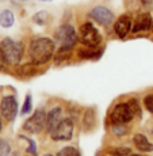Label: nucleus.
Instances as JSON below:
<instances>
[{"label": "nucleus", "instance_id": "f257e3e1", "mask_svg": "<svg viewBox=\"0 0 153 156\" xmlns=\"http://www.w3.org/2000/svg\"><path fill=\"white\" fill-rule=\"evenodd\" d=\"M56 52V44L50 38H35L30 42L29 53L31 57V61L35 65L46 64L52 60L53 55Z\"/></svg>", "mask_w": 153, "mask_h": 156}, {"label": "nucleus", "instance_id": "f03ea898", "mask_svg": "<svg viewBox=\"0 0 153 156\" xmlns=\"http://www.w3.org/2000/svg\"><path fill=\"white\" fill-rule=\"evenodd\" d=\"M54 40L60 46V50H72L77 42V33L73 26L62 25L56 31Z\"/></svg>", "mask_w": 153, "mask_h": 156}, {"label": "nucleus", "instance_id": "7ed1b4c3", "mask_svg": "<svg viewBox=\"0 0 153 156\" xmlns=\"http://www.w3.org/2000/svg\"><path fill=\"white\" fill-rule=\"evenodd\" d=\"M3 53L5 56V61L11 65H16L20 62L23 57V45L22 42L12 40V38H4L0 44Z\"/></svg>", "mask_w": 153, "mask_h": 156}, {"label": "nucleus", "instance_id": "20e7f679", "mask_svg": "<svg viewBox=\"0 0 153 156\" xmlns=\"http://www.w3.org/2000/svg\"><path fill=\"white\" fill-rule=\"evenodd\" d=\"M110 122L111 125H126L129 122L133 121V118L136 117L134 112L131 110L130 105L127 103H118L115 105V107L110 113Z\"/></svg>", "mask_w": 153, "mask_h": 156}, {"label": "nucleus", "instance_id": "39448f33", "mask_svg": "<svg viewBox=\"0 0 153 156\" xmlns=\"http://www.w3.org/2000/svg\"><path fill=\"white\" fill-rule=\"evenodd\" d=\"M79 40L88 48H98L102 44V35L92 23H83L79 29Z\"/></svg>", "mask_w": 153, "mask_h": 156}, {"label": "nucleus", "instance_id": "423d86ee", "mask_svg": "<svg viewBox=\"0 0 153 156\" xmlns=\"http://www.w3.org/2000/svg\"><path fill=\"white\" fill-rule=\"evenodd\" d=\"M47 125V114L43 109H37L33 113L31 117H29L23 124V129L31 134H38L46 128Z\"/></svg>", "mask_w": 153, "mask_h": 156}, {"label": "nucleus", "instance_id": "0eeeda50", "mask_svg": "<svg viewBox=\"0 0 153 156\" xmlns=\"http://www.w3.org/2000/svg\"><path fill=\"white\" fill-rule=\"evenodd\" d=\"M73 130H75V124L73 119L65 117L57 126L50 132L52 140L54 141H69L73 136Z\"/></svg>", "mask_w": 153, "mask_h": 156}, {"label": "nucleus", "instance_id": "6e6552de", "mask_svg": "<svg viewBox=\"0 0 153 156\" xmlns=\"http://www.w3.org/2000/svg\"><path fill=\"white\" fill-rule=\"evenodd\" d=\"M0 112L7 121H12L18 114V101L15 97H4L0 102Z\"/></svg>", "mask_w": 153, "mask_h": 156}, {"label": "nucleus", "instance_id": "1a4fd4ad", "mask_svg": "<svg viewBox=\"0 0 153 156\" xmlns=\"http://www.w3.org/2000/svg\"><path fill=\"white\" fill-rule=\"evenodd\" d=\"M89 15L96 20L99 25H103V26L111 25L113 20H114V14L109 10V8L103 7V5H98V7L92 8V11Z\"/></svg>", "mask_w": 153, "mask_h": 156}, {"label": "nucleus", "instance_id": "9d476101", "mask_svg": "<svg viewBox=\"0 0 153 156\" xmlns=\"http://www.w3.org/2000/svg\"><path fill=\"white\" fill-rule=\"evenodd\" d=\"M131 30V18L129 15H122L119 19H116L114 25V31L119 38H125Z\"/></svg>", "mask_w": 153, "mask_h": 156}, {"label": "nucleus", "instance_id": "9b49d317", "mask_svg": "<svg viewBox=\"0 0 153 156\" xmlns=\"http://www.w3.org/2000/svg\"><path fill=\"white\" fill-rule=\"evenodd\" d=\"M64 118H65V117H64V112H62L61 107H60V106L53 107V109L47 113V125H46V129L49 132H52L53 129H54Z\"/></svg>", "mask_w": 153, "mask_h": 156}, {"label": "nucleus", "instance_id": "f8f14e48", "mask_svg": "<svg viewBox=\"0 0 153 156\" xmlns=\"http://www.w3.org/2000/svg\"><path fill=\"white\" fill-rule=\"evenodd\" d=\"M153 25V19H152V15L145 12V14H141L138 15V18H137L136 23H134V26L131 27V31L133 33H140V31H146V30H149L152 27Z\"/></svg>", "mask_w": 153, "mask_h": 156}, {"label": "nucleus", "instance_id": "ddd939ff", "mask_svg": "<svg viewBox=\"0 0 153 156\" xmlns=\"http://www.w3.org/2000/svg\"><path fill=\"white\" fill-rule=\"evenodd\" d=\"M133 143H134V145H136V148L141 152H152L153 151V144L149 141L145 134H141V133L136 134V136L133 137Z\"/></svg>", "mask_w": 153, "mask_h": 156}, {"label": "nucleus", "instance_id": "4468645a", "mask_svg": "<svg viewBox=\"0 0 153 156\" xmlns=\"http://www.w3.org/2000/svg\"><path fill=\"white\" fill-rule=\"evenodd\" d=\"M14 22H15V16L12 11L4 10L0 12V26H3L4 29H8L14 25Z\"/></svg>", "mask_w": 153, "mask_h": 156}, {"label": "nucleus", "instance_id": "2eb2a0df", "mask_svg": "<svg viewBox=\"0 0 153 156\" xmlns=\"http://www.w3.org/2000/svg\"><path fill=\"white\" fill-rule=\"evenodd\" d=\"M85 129H91L96 124V114H95V109H87L84 113V121H83Z\"/></svg>", "mask_w": 153, "mask_h": 156}, {"label": "nucleus", "instance_id": "dca6fc26", "mask_svg": "<svg viewBox=\"0 0 153 156\" xmlns=\"http://www.w3.org/2000/svg\"><path fill=\"white\" fill-rule=\"evenodd\" d=\"M107 155H110V156H127V155H130V148H127V147L109 148L107 149Z\"/></svg>", "mask_w": 153, "mask_h": 156}, {"label": "nucleus", "instance_id": "f3484780", "mask_svg": "<svg viewBox=\"0 0 153 156\" xmlns=\"http://www.w3.org/2000/svg\"><path fill=\"white\" fill-rule=\"evenodd\" d=\"M57 156H82L79 152V149L75 147H65L57 154Z\"/></svg>", "mask_w": 153, "mask_h": 156}, {"label": "nucleus", "instance_id": "a211bd4d", "mask_svg": "<svg viewBox=\"0 0 153 156\" xmlns=\"http://www.w3.org/2000/svg\"><path fill=\"white\" fill-rule=\"evenodd\" d=\"M49 19H50V15L47 12H45V11H41V12L34 15V18H33V20L35 23H38V25H46L49 22Z\"/></svg>", "mask_w": 153, "mask_h": 156}, {"label": "nucleus", "instance_id": "6ab92c4d", "mask_svg": "<svg viewBox=\"0 0 153 156\" xmlns=\"http://www.w3.org/2000/svg\"><path fill=\"white\" fill-rule=\"evenodd\" d=\"M11 144L5 139H0V156H10Z\"/></svg>", "mask_w": 153, "mask_h": 156}, {"label": "nucleus", "instance_id": "aec40b11", "mask_svg": "<svg viewBox=\"0 0 153 156\" xmlns=\"http://www.w3.org/2000/svg\"><path fill=\"white\" fill-rule=\"evenodd\" d=\"M92 48H88V49H83L79 52V56L82 57V58H96L99 56V53L96 50H91Z\"/></svg>", "mask_w": 153, "mask_h": 156}, {"label": "nucleus", "instance_id": "412c9836", "mask_svg": "<svg viewBox=\"0 0 153 156\" xmlns=\"http://www.w3.org/2000/svg\"><path fill=\"white\" fill-rule=\"evenodd\" d=\"M22 139H25L26 141L29 143L27 154H29L30 156H35V155H37V144H35V141H34V140L29 139V137H25V136H22Z\"/></svg>", "mask_w": 153, "mask_h": 156}, {"label": "nucleus", "instance_id": "4be33fe9", "mask_svg": "<svg viewBox=\"0 0 153 156\" xmlns=\"http://www.w3.org/2000/svg\"><path fill=\"white\" fill-rule=\"evenodd\" d=\"M129 105H130L131 110H133L134 114H136V117H141V115H142V110H141V106H140L138 101H137V99H130V101H129Z\"/></svg>", "mask_w": 153, "mask_h": 156}, {"label": "nucleus", "instance_id": "5701e85b", "mask_svg": "<svg viewBox=\"0 0 153 156\" xmlns=\"http://www.w3.org/2000/svg\"><path fill=\"white\" fill-rule=\"evenodd\" d=\"M33 109V105H31V95L27 94L26 95V99H25V103H23V107H22V114H29Z\"/></svg>", "mask_w": 153, "mask_h": 156}, {"label": "nucleus", "instance_id": "b1692460", "mask_svg": "<svg viewBox=\"0 0 153 156\" xmlns=\"http://www.w3.org/2000/svg\"><path fill=\"white\" fill-rule=\"evenodd\" d=\"M144 106L148 109V112L153 113V94H149L144 98Z\"/></svg>", "mask_w": 153, "mask_h": 156}, {"label": "nucleus", "instance_id": "393cba45", "mask_svg": "<svg viewBox=\"0 0 153 156\" xmlns=\"http://www.w3.org/2000/svg\"><path fill=\"white\" fill-rule=\"evenodd\" d=\"M113 130H114V133H115V134L122 136V134H125L126 132H127V129L125 128V125H114Z\"/></svg>", "mask_w": 153, "mask_h": 156}, {"label": "nucleus", "instance_id": "a878e982", "mask_svg": "<svg viewBox=\"0 0 153 156\" xmlns=\"http://www.w3.org/2000/svg\"><path fill=\"white\" fill-rule=\"evenodd\" d=\"M20 72L25 75H31V73H34V67H33V64H26Z\"/></svg>", "mask_w": 153, "mask_h": 156}, {"label": "nucleus", "instance_id": "bb28decb", "mask_svg": "<svg viewBox=\"0 0 153 156\" xmlns=\"http://www.w3.org/2000/svg\"><path fill=\"white\" fill-rule=\"evenodd\" d=\"M5 56H4V53H3V49L0 48V71L4 68V65H5Z\"/></svg>", "mask_w": 153, "mask_h": 156}, {"label": "nucleus", "instance_id": "cd10ccee", "mask_svg": "<svg viewBox=\"0 0 153 156\" xmlns=\"http://www.w3.org/2000/svg\"><path fill=\"white\" fill-rule=\"evenodd\" d=\"M127 156H144V155H131L130 154V155H127Z\"/></svg>", "mask_w": 153, "mask_h": 156}, {"label": "nucleus", "instance_id": "c85d7f7f", "mask_svg": "<svg viewBox=\"0 0 153 156\" xmlns=\"http://www.w3.org/2000/svg\"><path fill=\"white\" fill-rule=\"evenodd\" d=\"M2 126H3V124H2V119H0V130H2Z\"/></svg>", "mask_w": 153, "mask_h": 156}, {"label": "nucleus", "instance_id": "c756f323", "mask_svg": "<svg viewBox=\"0 0 153 156\" xmlns=\"http://www.w3.org/2000/svg\"><path fill=\"white\" fill-rule=\"evenodd\" d=\"M43 156H53V155H50V154H46V155H43Z\"/></svg>", "mask_w": 153, "mask_h": 156}, {"label": "nucleus", "instance_id": "7c9ffc66", "mask_svg": "<svg viewBox=\"0 0 153 156\" xmlns=\"http://www.w3.org/2000/svg\"><path fill=\"white\" fill-rule=\"evenodd\" d=\"M41 2H49V0H41Z\"/></svg>", "mask_w": 153, "mask_h": 156}, {"label": "nucleus", "instance_id": "2f4dec72", "mask_svg": "<svg viewBox=\"0 0 153 156\" xmlns=\"http://www.w3.org/2000/svg\"><path fill=\"white\" fill-rule=\"evenodd\" d=\"M152 30H153V25H152Z\"/></svg>", "mask_w": 153, "mask_h": 156}, {"label": "nucleus", "instance_id": "473e14b6", "mask_svg": "<svg viewBox=\"0 0 153 156\" xmlns=\"http://www.w3.org/2000/svg\"><path fill=\"white\" fill-rule=\"evenodd\" d=\"M23 2H26V0H23Z\"/></svg>", "mask_w": 153, "mask_h": 156}]
</instances>
